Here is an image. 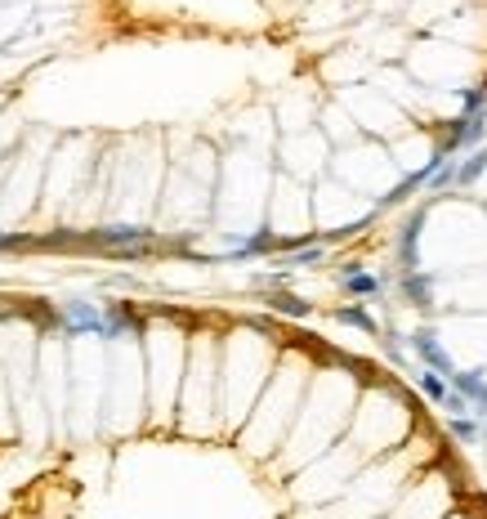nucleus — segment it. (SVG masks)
<instances>
[{"label": "nucleus", "mask_w": 487, "mask_h": 519, "mask_svg": "<svg viewBox=\"0 0 487 519\" xmlns=\"http://www.w3.org/2000/svg\"><path fill=\"white\" fill-rule=\"evenodd\" d=\"M411 341H416V354L429 363V372H447V376H452V358H447V349L434 341V331H416Z\"/></svg>", "instance_id": "f257e3e1"}, {"label": "nucleus", "mask_w": 487, "mask_h": 519, "mask_svg": "<svg viewBox=\"0 0 487 519\" xmlns=\"http://www.w3.org/2000/svg\"><path fill=\"white\" fill-rule=\"evenodd\" d=\"M340 282H345V291H349V296H375V291H380V277H371V273H358V264H349Z\"/></svg>", "instance_id": "f03ea898"}, {"label": "nucleus", "mask_w": 487, "mask_h": 519, "mask_svg": "<svg viewBox=\"0 0 487 519\" xmlns=\"http://www.w3.org/2000/svg\"><path fill=\"white\" fill-rule=\"evenodd\" d=\"M452 376H456V390L460 394L487 407V381H483V372H452Z\"/></svg>", "instance_id": "7ed1b4c3"}, {"label": "nucleus", "mask_w": 487, "mask_h": 519, "mask_svg": "<svg viewBox=\"0 0 487 519\" xmlns=\"http://www.w3.org/2000/svg\"><path fill=\"white\" fill-rule=\"evenodd\" d=\"M420 228H425V211L411 215V224L403 228V264H407V273L416 269V242H420Z\"/></svg>", "instance_id": "20e7f679"}, {"label": "nucleus", "mask_w": 487, "mask_h": 519, "mask_svg": "<svg viewBox=\"0 0 487 519\" xmlns=\"http://www.w3.org/2000/svg\"><path fill=\"white\" fill-rule=\"evenodd\" d=\"M67 327L72 331H103V318L90 305H67Z\"/></svg>", "instance_id": "39448f33"}, {"label": "nucleus", "mask_w": 487, "mask_h": 519, "mask_svg": "<svg viewBox=\"0 0 487 519\" xmlns=\"http://www.w3.org/2000/svg\"><path fill=\"white\" fill-rule=\"evenodd\" d=\"M403 291L411 296V305H429V277H425L420 269H411L403 277Z\"/></svg>", "instance_id": "423d86ee"}, {"label": "nucleus", "mask_w": 487, "mask_h": 519, "mask_svg": "<svg viewBox=\"0 0 487 519\" xmlns=\"http://www.w3.org/2000/svg\"><path fill=\"white\" fill-rule=\"evenodd\" d=\"M420 390H425V398L443 403V398H447V381L438 376V372H420Z\"/></svg>", "instance_id": "0eeeda50"}, {"label": "nucleus", "mask_w": 487, "mask_h": 519, "mask_svg": "<svg viewBox=\"0 0 487 519\" xmlns=\"http://www.w3.org/2000/svg\"><path fill=\"white\" fill-rule=\"evenodd\" d=\"M483 171H487V148H483V152H474L469 162H465V166H460V171H456V179H460V184H474V179H479Z\"/></svg>", "instance_id": "6e6552de"}, {"label": "nucleus", "mask_w": 487, "mask_h": 519, "mask_svg": "<svg viewBox=\"0 0 487 519\" xmlns=\"http://www.w3.org/2000/svg\"><path fill=\"white\" fill-rule=\"evenodd\" d=\"M340 322H353V327H362V331H371V336H375V322H371L362 309H340Z\"/></svg>", "instance_id": "1a4fd4ad"}, {"label": "nucleus", "mask_w": 487, "mask_h": 519, "mask_svg": "<svg viewBox=\"0 0 487 519\" xmlns=\"http://www.w3.org/2000/svg\"><path fill=\"white\" fill-rule=\"evenodd\" d=\"M273 305L282 309V313H295V318H304V313H309V305H304V300H295V296H277Z\"/></svg>", "instance_id": "9d476101"}, {"label": "nucleus", "mask_w": 487, "mask_h": 519, "mask_svg": "<svg viewBox=\"0 0 487 519\" xmlns=\"http://www.w3.org/2000/svg\"><path fill=\"white\" fill-rule=\"evenodd\" d=\"M483 107V90H465V117H474Z\"/></svg>", "instance_id": "9b49d317"}, {"label": "nucleus", "mask_w": 487, "mask_h": 519, "mask_svg": "<svg viewBox=\"0 0 487 519\" xmlns=\"http://www.w3.org/2000/svg\"><path fill=\"white\" fill-rule=\"evenodd\" d=\"M456 434H460V439H474V434H479V426H469V421H456Z\"/></svg>", "instance_id": "f8f14e48"}]
</instances>
